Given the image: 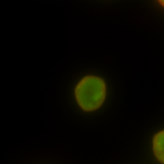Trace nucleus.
Returning <instances> with one entry per match:
<instances>
[{
  "label": "nucleus",
  "instance_id": "nucleus-1",
  "mask_svg": "<svg viewBox=\"0 0 164 164\" xmlns=\"http://www.w3.org/2000/svg\"><path fill=\"white\" fill-rule=\"evenodd\" d=\"M106 97V85L97 76H85L75 88V98L79 106L85 112L99 109Z\"/></svg>",
  "mask_w": 164,
  "mask_h": 164
},
{
  "label": "nucleus",
  "instance_id": "nucleus-2",
  "mask_svg": "<svg viewBox=\"0 0 164 164\" xmlns=\"http://www.w3.org/2000/svg\"><path fill=\"white\" fill-rule=\"evenodd\" d=\"M153 151L157 159L164 164V131L154 136Z\"/></svg>",
  "mask_w": 164,
  "mask_h": 164
},
{
  "label": "nucleus",
  "instance_id": "nucleus-3",
  "mask_svg": "<svg viewBox=\"0 0 164 164\" xmlns=\"http://www.w3.org/2000/svg\"><path fill=\"white\" fill-rule=\"evenodd\" d=\"M159 3H160V4H161V5H162L163 7H164V0H160V1H159Z\"/></svg>",
  "mask_w": 164,
  "mask_h": 164
}]
</instances>
